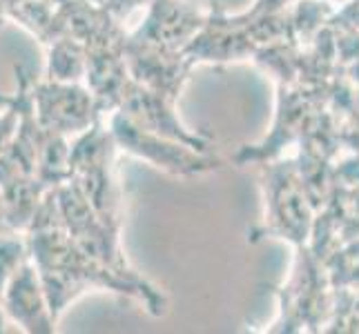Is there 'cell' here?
<instances>
[{"label": "cell", "mask_w": 359, "mask_h": 334, "mask_svg": "<svg viewBox=\"0 0 359 334\" xmlns=\"http://www.w3.org/2000/svg\"><path fill=\"white\" fill-rule=\"evenodd\" d=\"M54 196L67 234L85 254L96 258L98 263L107 265L109 270L118 272V274H139L130 265L128 256L121 247V230L107 225L69 181L56 185Z\"/></svg>", "instance_id": "3957f363"}, {"label": "cell", "mask_w": 359, "mask_h": 334, "mask_svg": "<svg viewBox=\"0 0 359 334\" xmlns=\"http://www.w3.org/2000/svg\"><path fill=\"white\" fill-rule=\"evenodd\" d=\"M29 247V258L39 270L43 288L49 301V310L58 321L67 307L81 299L85 292L107 290L139 301L152 316L168 310V296L152 286L143 274H118L107 265L88 256L72 241L60 216L54 190L45 194L43 203L25 230Z\"/></svg>", "instance_id": "6da1fadb"}, {"label": "cell", "mask_w": 359, "mask_h": 334, "mask_svg": "<svg viewBox=\"0 0 359 334\" xmlns=\"http://www.w3.org/2000/svg\"><path fill=\"white\" fill-rule=\"evenodd\" d=\"M98 7H103L109 16H114L118 22L126 20L132 11H136L143 5H150L152 0H94Z\"/></svg>", "instance_id": "4fadbf2b"}, {"label": "cell", "mask_w": 359, "mask_h": 334, "mask_svg": "<svg viewBox=\"0 0 359 334\" xmlns=\"http://www.w3.org/2000/svg\"><path fill=\"white\" fill-rule=\"evenodd\" d=\"M177 101L161 92H154L150 88L136 83L132 76L123 88L118 103L114 111H121L123 116L130 118L134 125H139L147 132H154L168 139H175L179 143H185L194 150L205 152V141L201 136L185 130V125L179 120V114L175 109Z\"/></svg>", "instance_id": "8992f818"}, {"label": "cell", "mask_w": 359, "mask_h": 334, "mask_svg": "<svg viewBox=\"0 0 359 334\" xmlns=\"http://www.w3.org/2000/svg\"><path fill=\"white\" fill-rule=\"evenodd\" d=\"M27 258H29V247L25 234L20 232L0 234V294L5 292L7 283Z\"/></svg>", "instance_id": "8fae6325"}, {"label": "cell", "mask_w": 359, "mask_h": 334, "mask_svg": "<svg viewBox=\"0 0 359 334\" xmlns=\"http://www.w3.org/2000/svg\"><path fill=\"white\" fill-rule=\"evenodd\" d=\"M3 232H14V230H9V225H7L5 212H3V201H0V234H3Z\"/></svg>", "instance_id": "5bb4252c"}, {"label": "cell", "mask_w": 359, "mask_h": 334, "mask_svg": "<svg viewBox=\"0 0 359 334\" xmlns=\"http://www.w3.org/2000/svg\"><path fill=\"white\" fill-rule=\"evenodd\" d=\"M114 136L98 118L90 130L76 136L69 150V183L107 225L123 228V192L116 181Z\"/></svg>", "instance_id": "7a4b0ae2"}, {"label": "cell", "mask_w": 359, "mask_h": 334, "mask_svg": "<svg viewBox=\"0 0 359 334\" xmlns=\"http://www.w3.org/2000/svg\"><path fill=\"white\" fill-rule=\"evenodd\" d=\"M123 54H126V65L130 76L136 83L175 98V101L179 98L183 83L188 81L194 67L188 60V56H185V52L165 49L145 41H136L130 36V32L126 45H123Z\"/></svg>", "instance_id": "52a82bcc"}, {"label": "cell", "mask_w": 359, "mask_h": 334, "mask_svg": "<svg viewBox=\"0 0 359 334\" xmlns=\"http://www.w3.org/2000/svg\"><path fill=\"white\" fill-rule=\"evenodd\" d=\"M32 101L36 120L63 136H79L105 116L101 103L83 83L34 78Z\"/></svg>", "instance_id": "5b68a950"}, {"label": "cell", "mask_w": 359, "mask_h": 334, "mask_svg": "<svg viewBox=\"0 0 359 334\" xmlns=\"http://www.w3.org/2000/svg\"><path fill=\"white\" fill-rule=\"evenodd\" d=\"M20 120V101L18 92L9 96H0V152L9 145L11 136L16 134Z\"/></svg>", "instance_id": "7c38bea8"}, {"label": "cell", "mask_w": 359, "mask_h": 334, "mask_svg": "<svg viewBox=\"0 0 359 334\" xmlns=\"http://www.w3.org/2000/svg\"><path fill=\"white\" fill-rule=\"evenodd\" d=\"M5 332V312H3V305H0V334Z\"/></svg>", "instance_id": "9a60e30c"}, {"label": "cell", "mask_w": 359, "mask_h": 334, "mask_svg": "<svg viewBox=\"0 0 359 334\" xmlns=\"http://www.w3.org/2000/svg\"><path fill=\"white\" fill-rule=\"evenodd\" d=\"M5 316H9L16 326H20L29 334H54L56 319L49 310V301L43 288L39 270L32 258H27L11 281L7 283L5 292L0 294Z\"/></svg>", "instance_id": "ba28073f"}, {"label": "cell", "mask_w": 359, "mask_h": 334, "mask_svg": "<svg viewBox=\"0 0 359 334\" xmlns=\"http://www.w3.org/2000/svg\"><path fill=\"white\" fill-rule=\"evenodd\" d=\"M205 20L208 16L183 0H152L147 5L143 22L134 32H130V36L136 41L185 52V47L190 45Z\"/></svg>", "instance_id": "9c48e42d"}, {"label": "cell", "mask_w": 359, "mask_h": 334, "mask_svg": "<svg viewBox=\"0 0 359 334\" xmlns=\"http://www.w3.org/2000/svg\"><path fill=\"white\" fill-rule=\"evenodd\" d=\"M107 127L112 132L118 150L141 158L172 176H194L217 165L210 158H205L203 152L194 150L190 145L134 125L121 111H109Z\"/></svg>", "instance_id": "277c9868"}, {"label": "cell", "mask_w": 359, "mask_h": 334, "mask_svg": "<svg viewBox=\"0 0 359 334\" xmlns=\"http://www.w3.org/2000/svg\"><path fill=\"white\" fill-rule=\"evenodd\" d=\"M47 49V71L45 78L65 81V83H83L85 78V45L74 41L72 36H58L52 43L45 45Z\"/></svg>", "instance_id": "30bf717a"}]
</instances>
